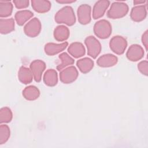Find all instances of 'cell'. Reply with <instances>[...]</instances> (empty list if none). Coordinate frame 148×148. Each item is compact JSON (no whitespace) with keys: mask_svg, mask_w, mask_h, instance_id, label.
Masks as SVG:
<instances>
[{"mask_svg":"<svg viewBox=\"0 0 148 148\" xmlns=\"http://www.w3.org/2000/svg\"><path fill=\"white\" fill-rule=\"evenodd\" d=\"M31 6L33 9L39 13L49 12L51 7V3L47 0H32Z\"/></svg>","mask_w":148,"mask_h":148,"instance_id":"15","label":"cell"},{"mask_svg":"<svg viewBox=\"0 0 148 148\" xmlns=\"http://www.w3.org/2000/svg\"><path fill=\"white\" fill-rule=\"evenodd\" d=\"M68 45V43L67 42H65L60 44L48 43L45 45L44 50L47 55L52 56L64 51Z\"/></svg>","mask_w":148,"mask_h":148,"instance_id":"13","label":"cell"},{"mask_svg":"<svg viewBox=\"0 0 148 148\" xmlns=\"http://www.w3.org/2000/svg\"><path fill=\"white\" fill-rule=\"evenodd\" d=\"M58 57L61 60V63L57 65V69L60 71L66 68L67 66L73 64L75 62L74 59L65 52L60 54Z\"/></svg>","mask_w":148,"mask_h":148,"instance_id":"25","label":"cell"},{"mask_svg":"<svg viewBox=\"0 0 148 148\" xmlns=\"http://www.w3.org/2000/svg\"><path fill=\"white\" fill-rule=\"evenodd\" d=\"M91 8L87 4H82L80 5L77 10V18L80 24L86 25L89 24L91 20Z\"/></svg>","mask_w":148,"mask_h":148,"instance_id":"9","label":"cell"},{"mask_svg":"<svg viewBox=\"0 0 148 148\" xmlns=\"http://www.w3.org/2000/svg\"><path fill=\"white\" fill-rule=\"evenodd\" d=\"M127 46L126 39L121 36H113L109 42V47L111 50L116 54H123Z\"/></svg>","mask_w":148,"mask_h":148,"instance_id":"5","label":"cell"},{"mask_svg":"<svg viewBox=\"0 0 148 148\" xmlns=\"http://www.w3.org/2000/svg\"><path fill=\"white\" fill-rule=\"evenodd\" d=\"M13 6L10 1H0V17H7L13 12Z\"/></svg>","mask_w":148,"mask_h":148,"instance_id":"24","label":"cell"},{"mask_svg":"<svg viewBox=\"0 0 148 148\" xmlns=\"http://www.w3.org/2000/svg\"><path fill=\"white\" fill-rule=\"evenodd\" d=\"M34 78L31 69L25 66H21L18 72V79L20 82L24 84L31 83Z\"/></svg>","mask_w":148,"mask_h":148,"instance_id":"18","label":"cell"},{"mask_svg":"<svg viewBox=\"0 0 148 148\" xmlns=\"http://www.w3.org/2000/svg\"><path fill=\"white\" fill-rule=\"evenodd\" d=\"M14 20L13 18L0 19V32L1 34H8L14 29Z\"/></svg>","mask_w":148,"mask_h":148,"instance_id":"23","label":"cell"},{"mask_svg":"<svg viewBox=\"0 0 148 148\" xmlns=\"http://www.w3.org/2000/svg\"><path fill=\"white\" fill-rule=\"evenodd\" d=\"M147 16V9L145 5H137L132 8L130 17L135 22H139L145 19Z\"/></svg>","mask_w":148,"mask_h":148,"instance_id":"12","label":"cell"},{"mask_svg":"<svg viewBox=\"0 0 148 148\" xmlns=\"http://www.w3.org/2000/svg\"><path fill=\"white\" fill-rule=\"evenodd\" d=\"M141 40H142V44L143 45L146 50L147 51L148 49V31L147 30L144 32L143 34H142Z\"/></svg>","mask_w":148,"mask_h":148,"instance_id":"30","label":"cell"},{"mask_svg":"<svg viewBox=\"0 0 148 148\" xmlns=\"http://www.w3.org/2000/svg\"><path fill=\"white\" fill-rule=\"evenodd\" d=\"M138 69L139 71L143 75H148V62L147 60L140 61L138 64Z\"/></svg>","mask_w":148,"mask_h":148,"instance_id":"28","label":"cell"},{"mask_svg":"<svg viewBox=\"0 0 148 148\" xmlns=\"http://www.w3.org/2000/svg\"><path fill=\"white\" fill-rule=\"evenodd\" d=\"M43 82L47 86H55L58 83V75L57 71L53 69L47 70L43 75Z\"/></svg>","mask_w":148,"mask_h":148,"instance_id":"19","label":"cell"},{"mask_svg":"<svg viewBox=\"0 0 148 148\" xmlns=\"http://www.w3.org/2000/svg\"><path fill=\"white\" fill-rule=\"evenodd\" d=\"M34 16V13L29 10H23L18 11L14 15V18L17 24L20 25H23L28 20Z\"/></svg>","mask_w":148,"mask_h":148,"instance_id":"22","label":"cell"},{"mask_svg":"<svg viewBox=\"0 0 148 148\" xmlns=\"http://www.w3.org/2000/svg\"><path fill=\"white\" fill-rule=\"evenodd\" d=\"M110 5V2L108 0H100L97 1L94 5L92 9V17L97 20L102 17L106 9Z\"/></svg>","mask_w":148,"mask_h":148,"instance_id":"11","label":"cell"},{"mask_svg":"<svg viewBox=\"0 0 148 148\" xmlns=\"http://www.w3.org/2000/svg\"><path fill=\"white\" fill-rule=\"evenodd\" d=\"M70 35L69 28L64 25H60L56 27L53 32L54 39L59 42H63L68 39Z\"/></svg>","mask_w":148,"mask_h":148,"instance_id":"17","label":"cell"},{"mask_svg":"<svg viewBox=\"0 0 148 148\" xmlns=\"http://www.w3.org/2000/svg\"><path fill=\"white\" fill-rule=\"evenodd\" d=\"M95 35L99 38L104 39L108 38L112 31V25L106 20H101L96 22L93 28Z\"/></svg>","mask_w":148,"mask_h":148,"instance_id":"3","label":"cell"},{"mask_svg":"<svg viewBox=\"0 0 148 148\" xmlns=\"http://www.w3.org/2000/svg\"><path fill=\"white\" fill-rule=\"evenodd\" d=\"M78 75L77 69L74 66H69L60 71V79L64 84H69L75 81Z\"/></svg>","mask_w":148,"mask_h":148,"instance_id":"7","label":"cell"},{"mask_svg":"<svg viewBox=\"0 0 148 148\" xmlns=\"http://www.w3.org/2000/svg\"><path fill=\"white\" fill-rule=\"evenodd\" d=\"M146 2V1H138V0H135L134 1V4L135 5H141V4H143Z\"/></svg>","mask_w":148,"mask_h":148,"instance_id":"32","label":"cell"},{"mask_svg":"<svg viewBox=\"0 0 148 148\" xmlns=\"http://www.w3.org/2000/svg\"><path fill=\"white\" fill-rule=\"evenodd\" d=\"M22 94L25 99L34 101L39 98L40 91L35 86H28L23 90Z\"/></svg>","mask_w":148,"mask_h":148,"instance_id":"21","label":"cell"},{"mask_svg":"<svg viewBox=\"0 0 148 148\" xmlns=\"http://www.w3.org/2000/svg\"><path fill=\"white\" fill-rule=\"evenodd\" d=\"M46 67L45 62L40 60H35L31 62L29 65V69L33 74L34 79L35 82H40L42 74Z\"/></svg>","mask_w":148,"mask_h":148,"instance_id":"8","label":"cell"},{"mask_svg":"<svg viewBox=\"0 0 148 148\" xmlns=\"http://www.w3.org/2000/svg\"><path fill=\"white\" fill-rule=\"evenodd\" d=\"M13 118V114L11 109L8 107H3L0 110V123H8Z\"/></svg>","mask_w":148,"mask_h":148,"instance_id":"26","label":"cell"},{"mask_svg":"<svg viewBox=\"0 0 148 148\" xmlns=\"http://www.w3.org/2000/svg\"><path fill=\"white\" fill-rule=\"evenodd\" d=\"M68 51L75 58L82 57L86 53V50L83 45L77 42L71 43L68 48Z\"/></svg>","mask_w":148,"mask_h":148,"instance_id":"16","label":"cell"},{"mask_svg":"<svg viewBox=\"0 0 148 148\" xmlns=\"http://www.w3.org/2000/svg\"><path fill=\"white\" fill-rule=\"evenodd\" d=\"M144 54V50L142 46L137 44H134L128 48L126 53V57L128 60L135 62L141 60L143 57Z\"/></svg>","mask_w":148,"mask_h":148,"instance_id":"10","label":"cell"},{"mask_svg":"<svg viewBox=\"0 0 148 148\" xmlns=\"http://www.w3.org/2000/svg\"><path fill=\"white\" fill-rule=\"evenodd\" d=\"M54 20L58 24H65L72 26L76 23V17L71 6H66L59 10L55 14Z\"/></svg>","mask_w":148,"mask_h":148,"instance_id":"1","label":"cell"},{"mask_svg":"<svg viewBox=\"0 0 148 148\" xmlns=\"http://www.w3.org/2000/svg\"><path fill=\"white\" fill-rule=\"evenodd\" d=\"M84 43L87 47V54L94 59L96 58L102 49L99 41L93 36H88L85 39Z\"/></svg>","mask_w":148,"mask_h":148,"instance_id":"4","label":"cell"},{"mask_svg":"<svg viewBox=\"0 0 148 148\" xmlns=\"http://www.w3.org/2000/svg\"><path fill=\"white\" fill-rule=\"evenodd\" d=\"M129 10L128 6L123 2H114L112 3L107 12V16L112 19H118L126 16Z\"/></svg>","mask_w":148,"mask_h":148,"instance_id":"2","label":"cell"},{"mask_svg":"<svg viewBox=\"0 0 148 148\" xmlns=\"http://www.w3.org/2000/svg\"><path fill=\"white\" fill-rule=\"evenodd\" d=\"M118 62L117 57L112 54H106L99 57L97 60V65L102 68L111 67L115 65Z\"/></svg>","mask_w":148,"mask_h":148,"instance_id":"14","label":"cell"},{"mask_svg":"<svg viewBox=\"0 0 148 148\" xmlns=\"http://www.w3.org/2000/svg\"><path fill=\"white\" fill-rule=\"evenodd\" d=\"M10 130L8 125L1 124L0 126V145L5 143L10 138Z\"/></svg>","mask_w":148,"mask_h":148,"instance_id":"27","label":"cell"},{"mask_svg":"<svg viewBox=\"0 0 148 148\" xmlns=\"http://www.w3.org/2000/svg\"><path fill=\"white\" fill-rule=\"evenodd\" d=\"M13 2L17 9H24L28 7L29 1L28 0H14Z\"/></svg>","mask_w":148,"mask_h":148,"instance_id":"29","label":"cell"},{"mask_svg":"<svg viewBox=\"0 0 148 148\" xmlns=\"http://www.w3.org/2000/svg\"><path fill=\"white\" fill-rule=\"evenodd\" d=\"M94 61L88 57L79 59L76 62L77 68L79 71L83 73H87L91 71L94 67Z\"/></svg>","mask_w":148,"mask_h":148,"instance_id":"20","label":"cell"},{"mask_svg":"<svg viewBox=\"0 0 148 148\" xmlns=\"http://www.w3.org/2000/svg\"><path fill=\"white\" fill-rule=\"evenodd\" d=\"M41 29V23L36 17H34L30 20L24 27V32L25 34L31 38L37 36L40 34Z\"/></svg>","mask_w":148,"mask_h":148,"instance_id":"6","label":"cell"},{"mask_svg":"<svg viewBox=\"0 0 148 148\" xmlns=\"http://www.w3.org/2000/svg\"><path fill=\"white\" fill-rule=\"evenodd\" d=\"M57 2L59 3H62V4H66V3H73L74 2H75V1L74 0H60V1H57Z\"/></svg>","mask_w":148,"mask_h":148,"instance_id":"31","label":"cell"}]
</instances>
